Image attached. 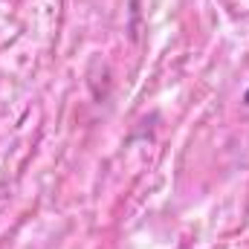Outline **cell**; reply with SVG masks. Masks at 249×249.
I'll use <instances>...</instances> for the list:
<instances>
[{
	"label": "cell",
	"instance_id": "obj_1",
	"mask_svg": "<svg viewBox=\"0 0 249 249\" xmlns=\"http://www.w3.org/2000/svg\"><path fill=\"white\" fill-rule=\"evenodd\" d=\"M244 102H247V105H249V90H247V96H244Z\"/></svg>",
	"mask_w": 249,
	"mask_h": 249
}]
</instances>
